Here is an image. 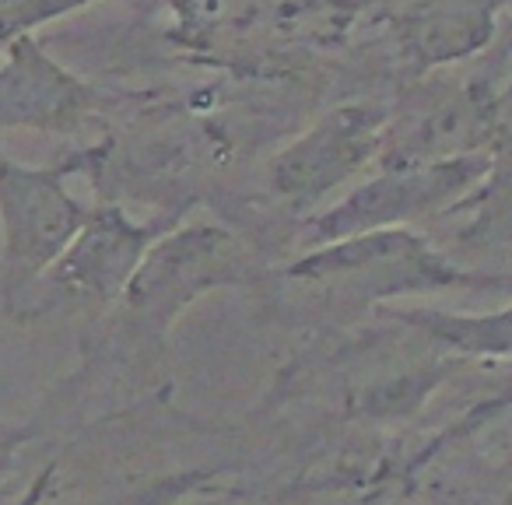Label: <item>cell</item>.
Masks as SVG:
<instances>
[{
  "mask_svg": "<svg viewBox=\"0 0 512 505\" xmlns=\"http://www.w3.org/2000/svg\"><path fill=\"white\" fill-rule=\"evenodd\" d=\"M278 281L330 316L376 309L390 299L432 292H512V274L470 271L414 228H376L299 249Z\"/></svg>",
  "mask_w": 512,
  "mask_h": 505,
  "instance_id": "obj_1",
  "label": "cell"
},
{
  "mask_svg": "<svg viewBox=\"0 0 512 505\" xmlns=\"http://www.w3.org/2000/svg\"><path fill=\"white\" fill-rule=\"evenodd\" d=\"M260 281L253 246L221 221H179L148 246L116 302V337L155 355L193 302Z\"/></svg>",
  "mask_w": 512,
  "mask_h": 505,
  "instance_id": "obj_2",
  "label": "cell"
},
{
  "mask_svg": "<svg viewBox=\"0 0 512 505\" xmlns=\"http://www.w3.org/2000/svg\"><path fill=\"white\" fill-rule=\"evenodd\" d=\"M78 151L29 165L0 148V316L18 323L32 288L85 225L92 204L71 193Z\"/></svg>",
  "mask_w": 512,
  "mask_h": 505,
  "instance_id": "obj_3",
  "label": "cell"
},
{
  "mask_svg": "<svg viewBox=\"0 0 512 505\" xmlns=\"http://www.w3.org/2000/svg\"><path fill=\"white\" fill-rule=\"evenodd\" d=\"M183 218L186 214L169 211L134 218L127 204L95 200L78 235L67 242L57 264L32 288L18 323H36L53 313H106L113 309L151 242Z\"/></svg>",
  "mask_w": 512,
  "mask_h": 505,
  "instance_id": "obj_4",
  "label": "cell"
},
{
  "mask_svg": "<svg viewBox=\"0 0 512 505\" xmlns=\"http://www.w3.org/2000/svg\"><path fill=\"white\" fill-rule=\"evenodd\" d=\"M390 109L376 102H341L320 113L295 141L278 148L264 169V186L274 204L306 221L316 207L379 162Z\"/></svg>",
  "mask_w": 512,
  "mask_h": 505,
  "instance_id": "obj_5",
  "label": "cell"
},
{
  "mask_svg": "<svg viewBox=\"0 0 512 505\" xmlns=\"http://www.w3.org/2000/svg\"><path fill=\"white\" fill-rule=\"evenodd\" d=\"M488 169L484 155H463L432 165H379L369 183L355 186L344 200L302 221L295 239L299 249H313L344 235L376 232V228H414L432 221L463 197Z\"/></svg>",
  "mask_w": 512,
  "mask_h": 505,
  "instance_id": "obj_6",
  "label": "cell"
},
{
  "mask_svg": "<svg viewBox=\"0 0 512 505\" xmlns=\"http://www.w3.org/2000/svg\"><path fill=\"white\" fill-rule=\"evenodd\" d=\"M498 134V88L488 78L414 85L390 113L376 165H432L484 155Z\"/></svg>",
  "mask_w": 512,
  "mask_h": 505,
  "instance_id": "obj_7",
  "label": "cell"
},
{
  "mask_svg": "<svg viewBox=\"0 0 512 505\" xmlns=\"http://www.w3.org/2000/svg\"><path fill=\"white\" fill-rule=\"evenodd\" d=\"M116 102L120 95L78 78L71 67L50 57L36 32L0 46V134L39 130L78 137L99 127Z\"/></svg>",
  "mask_w": 512,
  "mask_h": 505,
  "instance_id": "obj_8",
  "label": "cell"
},
{
  "mask_svg": "<svg viewBox=\"0 0 512 505\" xmlns=\"http://www.w3.org/2000/svg\"><path fill=\"white\" fill-rule=\"evenodd\" d=\"M505 0H383L379 18L414 78L470 60L495 39Z\"/></svg>",
  "mask_w": 512,
  "mask_h": 505,
  "instance_id": "obj_9",
  "label": "cell"
},
{
  "mask_svg": "<svg viewBox=\"0 0 512 505\" xmlns=\"http://www.w3.org/2000/svg\"><path fill=\"white\" fill-rule=\"evenodd\" d=\"M446 253L463 257H505L512 253V127L495 137L484 176L449 204L439 218Z\"/></svg>",
  "mask_w": 512,
  "mask_h": 505,
  "instance_id": "obj_10",
  "label": "cell"
},
{
  "mask_svg": "<svg viewBox=\"0 0 512 505\" xmlns=\"http://www.w3.org/2000/svg\"><path fill=\"white\" fill-rule=\"evenodd\" d=\"M390 320L414 330L453 358H488V362H512V306L498 313H439V309H411Z\"/></svg>",
  "mask_w": 512,
  "mask_h": 505,
  "instance_id": "obj_11",
  "label": "cell"
},
{
  "mask_svg": "<svg viewBox=\"0 0 512 505\" xmlns=\"http://www.w3.org/2000/svg\"><path fill=\"white\" fill-rule=\"evenodd\" d=\"M88 4L95 0H0V46L15 36H29L43 25L60 22Z\"/></svg>",
  "mask_w": 512,
  "mask_h": 505,
  "instance_id": "obj_12",
  "label": "cell"
},
{
  "mask_svg": "<svg viewBox=\"0 0 512 505\" xmlns=\"http://www.w3.org/2000/svg\"><path fill=\"white\" fill-rule=\"evenodd\" d=\"M36 439L32 425H15V421L0 418V498L8 491L11 477L22 470V460L29 453V442Z\"/></svg>",
  "mask_w": 512,
  "mask_h": 505,
  "instance_id": "obj_13",
  "label": "cell"
},
{
  "mask_svg": "<svg viewBox=\"0 0 512 505\" xmlns=\"http://www.w3.org/2000/svg\"><path fill=\"white\" fill-rule=\"evenodd\" d=\"M498 120H502V130L512 127V81H509V88L498 92Z\"/></svg>",
  "mask_w": 512,
  "mask_h": 505,
  "instance_id": "obj_14",
  "label": "cell"
}]
</instances>
